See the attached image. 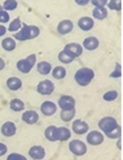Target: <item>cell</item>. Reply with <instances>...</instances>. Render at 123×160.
I'll use <instances>...</instances> for the list:
<instances>
[{
	"label": "cell",
	"instance_id": "obj_24",
	"mask_svg": "<svg viewBox=\"0 0 123 160\" xmlns=\"http://www.w3.org/2000/svg\"><path fill=\"white\" fill-rule=\"evenodd\" d=\"M52 76L57 80L64 79L67 75V70L63 66H57L51 71Z\"/></svg>",
	"mask_w": 123,
	"mask_h": 160
},
{
	"label": "cell",
	"instance_id": "obj_11",
	"mask_svg": "<svg viewBox=\"0 0 123 160\" xmlns=\"http://www.w3.org/2000/svg\"><path fill=\"white\" fill-rule=\"evenodd\" d=\"M21 119L27 125L36 124L39 120V115L36 111L27 110L23 112L21 115Z\"/></svg>",
	"mask_w": 123,
	"mask_h": 160
},
{
	"label": "cell",
	"instance_id": "obj_4",
	"mask_svg": "<svg viewBox=\"0 0 123 160\" xmlns=\"http://www.w3.org/2000/svg\"><path fill=\"white\" fill-rule=\"evenodd\" d=\"M36 55L35 53L28 55L26 58L21 59L17 62V68L20 72L23 74H28L36 63Z\"/></svg>",
	"mask_w": 123,
	"mask_h": 160
},
{
	"label": "cell",
	"instance_id": "obj_38",
	"mask_svg": "<svg viewBox=\"0 0 123 160\" xmlns=\"http://www.w3.org/2000/svg\"><path fill=\"white\" fill-rule=\"evenodd\" d=\"M7 32V28L2 24H0V37L3 36L4 35H6Z\"/></svg>",
	"mask_w": 123,
	"mask_h": 160
},
{
	"label": "cell",
	"instance_id": "obj_16",
	"mask_svg": "<svg viewBox=\"0 0 123 160\" xmlns=\"http://www.w3.org/2000/svg\"><path fill=\"white\" fill-rule=\"evenodd\" d=\"M1 133L4 137L11 138L13 137L17 133V127L15 123L11 121L5 122L1 127Z\"/></svg>",
	"mask_w": 123,
	"mask_h": 160
},
{
	"label": "cell",
	"instance_id": "obj_5",
	"mask_svg": "<svg viewBox=\"0 0 123 160\" xmlns=\"http://www.w3.org/2000/svg\"><path fill=\"white\" fill-rule=\"evenodd\" d=\"M68 148L70 152L76 156H82L87 152L86 144L81 140H72L68 144Z\"/></svg>",
	"mask_w": 123,
	"mask_h": 160
},
{
	"label": "cell",
	"instance_id": "obj_28",
	"mask_svg": "<svg viewBox=\"0 0 123 160\" xmlns=\"http://www.w3.org/2000/svg\"><path fill=\"white\" fill-rule=\"evenodd\" d=\"M22 28V23H21L20 18H16L10 22L7 30L10 32H17L20 29Z\"/></svg>",
	"mask_w": 123,
	"mask_h": 160
},
{
	"label": "cell",
	"instance_id": "obj_6",
	"mask_svg": "<svg viewBox=\"0 0 123 160\" xmlns=\"http://www.w3.org/2000/svg\"><path fill=\"white\" fill-rule=\"evenodd\" d=\"M37 92L42 96H49L53 93L55 90V85L51 80L45 79L40 81L37 85Z\"/></svg>",
	"mask_w": 123,
	"mask_h": 160
},
{
	"label": "cell",
	"instance_id": "obj_33",
	"mask_svg": "<svg viewBox=\"0 0 123 160\" xmlns=\"http://www.w3.org/2000/svg\"><path fill=\"white\" fill-rule=\"evenodd\" d=\"M10 17L7 11L2 10L0 11V23L1 24H7L10 21Z\"/></svg>",
	"mask_w": 123,
	"mask_h": 160
},
{
	"label": "cell",
	"instance_id": "obj_1",
	"mask_svg": "<svg viewBox=\"0 0 123 160\" xmlns=\"http://www.w3.org/2000/svg\"><path fill=\"white\" fill-rule=\"evenodd\" d=\"M39 35L40 28L38 26L23 24L22 28L13 35V38L17 41L24 42L36 38Z\"/></svg>",
	"mask_w": 123,
	"mask_h": 160
},
{
	"label": "cell",
	"instance_id": "obj_22",
	"mask_svg": "<svg viewBox=\"0 0 123 160\" xmlns=\"http://www.w3.org/2000/svg\"><path fill=\"white\" fill-rule=\"evenodd\" d=\"M1 45H2V49L5 51L11 52L16 49L17 42L16 40L13 38H12V37H7V38H5L2 40Z\"/></svg>",
	"mask_w": 123,
	"mask_h": 160
},
{
	"label": "cell",
	"instance_id": "obj_37",
	"mask_svg": "<svg viewBox=\"0 0 123 160\" xmlns=\"http://www.w3.org/2000/svg\"><path fill=\"white\" fill-rule=\"evenodd\" d=\"M90 2V0H75V3L78 6H81V7H84V6L88 5Z\"/></svg>",
	"mask_w": 123,
	"mask_h": 160
},
{
	"label": "cell",
	"instance_id": "obj_9",
	"mask_svg": "<svg viewBox=\"0 0 123 160\" xmlns=\"http://www.w3.org/2000/svg\"><path fill=\"white\" fill-rule=\"evenodd\" d=\"M63 50L70 53L74 58H78L83 53L82 46L79 43H77V42H70V43L66 44Z\"/></svg>",
	"mask_w": 123,
	"mask_h": 160
},
{
	"label": "cell",
	"instance_id": "obj_25",
	"mask_svg": "<svg viewBox=\"0 0 123 160\" xmlns=\"http://www.w3.org/2000/svg\"><path fill=\"white\" fill-rule=\"evenodd\" d=\"M10 108L12 111L15 112H22L25 108V104H24V101H21L19 98H14L10 101Z\"/></svg>",
	"mask_w": 123,
	"mask_h": 160
},
{
	"label": "cell",
	"instance_id": "obj_17",
	"mask_svg": "<svg viewBox=\"0 0 123 160\" xmlns=\"http://www.w3.org/2000/svg\"><path fill=\"white\" fill-rule=\"evenodd\" d=\"M100 46V41L96 37L90 36L86 38L82 42V47L89 51H93L96 50Z\"/></svg>",
	"mask_w": 123,
	"mask_h": 160
},
{
	"label": "cell",
	"instance_id": "obj_14",
	"mask_svg": "<svg viewBox=\"0 0 123 160\" xmlns=\"http://www.w3.org/2000/svg\"><path fill=\"white\" fill-rule=\"evenodd\" d=\"M28 155L34 160H42L46 157V150L41 145H34L29 149Z\"/></svg>",
	"mask_w": 123,
	"mask_h": 160
},
{
	"label": "cell",
	"instance_id": "obj_31",
	"mask_svg": "<svg viewBox=\"0 0 123 160\" xmlns=\"http://www.w3.org/2000/svg\"><path fill=\"white\" fill-rule=\"evenodd\" d=\"M108 9L115 11L121 10V0H110L107 4Z\"/></svg>",
	"mask_w": 123,
	"mask_h": 160
},
{
	"label": "cell",
	"instance_id": "obj_2",
	"mask_svg": "<svg viewBox=\"0 0 123 160\" xmlns=\"http://www.w3.org/2000/svg\"><path fill=\"white\" fill-rule=\"evenodd\" d=\"M95 77L94 71L90 68H81L76 71L74 78L76 83L81 87H86L90 85Z\"/></svg>",
	"mask_w": 123,
	"mask_h": 160
},
{
	"label": "cell",
	"instance_id": "obj_8",
	"mask_svg": "<svg viewBox=\"0 0 123 160\" xmlns=\"http://www.w3.org/2000/svg\"><path fill=\"white\" fill-rule=\"evenodd\" d=\"M71 130L75 134L83 135L88 133L90 130V126L84 120L81 119V118H77L72 122Z\"/></svg>",
	"mask_w": 123,
	"mask_h": 160
},
{
	"label": "cell",
	"instance_id": "obj_7",
	"mask_svg": "<svg viewBox=\"0 0 123 160\" xmlns=\"http://www.w3.org/2000/svg\"><path fill=\"white\" fill-rule=\"evenodd\" d=\"M86 141L92 146H98L104 141V136L102 132L99 130H92L87 133Z\"/></svg>",
	"mask_w": 123,
	"mask_h": 160
},
{
	"label": "cell",
	"instance_id": "obj_18",
	"mask_svg": "<svg viewBox=\"0 0 123 160\" xmlns=\"http://www.w3.org/2000/svg\"><path fill=\"white\" fill-rule=\"evenodd\" d=\"M71 137V132L65 127H57L56 138L57 141H66Z\"/></svg>",
	"mask_w": 123,
	"mask_h": 160
},
{
	"label": "cell",
	"instance_id": "obj_15",
	"mask_svg": "<svg viewBox=\"0 0 123 160\" xmlns=\"http://www.w3.org/2000/svg\"><path fill=\"white\" fill-rule=\"evenodd\" d=\"M78 28L83 32H89V31L92 30L94 27V20L90 17H81L78 19Z\"/></svg>",
	"mask_w": 123,
	"mask_h": 160
},
{
	"label": "cell",
	"instance_id": "obj_13",
	"mask_svg": "<svg viewBox=\"0 0 123 160\" xmlns=\"http://www.w3.org/2000/svg\"><path fill=\"white\" fill-rule=\"evenodd\" d=\"M74 28V24L71 20L64 19L60 21L57 27V31L61 35H65L71 33Z\"/></svg>",
	"mask_w": 123,
	"mask_h": 160
},
{
	"label": "cell",
	"instance_id": "obj_32",
	"mask_svg": "<svg viewBox=\"0 0 123 160\" xmlns=\"http://www.w3.org/2000/svg\"><path fill=\"white\" fill-rule=\"evenodd\" d=\"M111 78H118L121 76V65L118 62H115V69L113 72L109 75Z\"/></svg>",
	"mask_w": 123,
	"mask_h": 160
},
{
	"label": "cell",
	"instance_id": "obj_3",
	"mask_svg": "<svg viewBox=\"0 0 123 160\" xmlns=\"http://www.w3.org/2000/svg\"><path fill=\"white\" fill-rule=\"evenodd\" d=\"M119 126L118 123V121L116 118L112 116H105L100 119L98 122V127L99 129L101 130L103 133L105 134L107 137L109 133H111L113 130H115L117 127Z\"/></svg>",
	"mask_w": 123,
	"mask_h": 160
},
{
	"label": "cell",
	"instance_id": "obj_29",
	"mask_svg": "<svg viewBox=\"0 0 123 160\" xmlns=\"http://www.w3.org/2000/svg\"><path fill=\"white\" fill-rule=\"evenodd\" d=\"M18 2L17 0H5L2 4V8L6 11H13L17 8Z\"/></svg>",
	"mask_w": 123,
	"mask_h": 160
},
{
	"label": "cell",
	"instance_id": "obj_39",
	"mask_svg": "<svg viewBox=\"0 0 123 160\" xmlns=\"http://www.w3.org/2000/svg\"><path fill=\"white\" fill-rule=\"evenodd\" d=\"M6 67V62L2 58H0V71L3 70L4 68Z\"/></svg>",
	"mask_w": 123,
	"mask_h": 160
},
{
	"label": "cell",
	"instance_id": "obj_20",
	"mask_svg": "<svg viewBox=\"0 0 123 160\" xmlns=\"http://www.w3.org/2000/svg\"><path fill=\"white\" fill-rule=\"evenodd\" d=\"M52 65L48 61H40L37 64V72L42 75H47L51 72Z\"/></svg>",
	"mask_w": 123,
	"mask_h": 160
},
{
	"label": "cell",
	"instance_id": "obj_26",
	"mask_svg": "<svg viewBox=\"0 0 123 160\" xmlns=\"http://www.w3.org/2000/svg\"><path fill=\"white\" fill-rule=\"evenodd\" d=\"M56 126L51 125L49 126L46 128L45 131H44V136L45 138L48 140L49 141H51V142H55L57 141L56 138V130H57Z\"/></svg>",
	"mask_w": 123,
	"mask_h": 160
},
{
	"label": "cell",
	"instance_id": "obj_35",
	"mask_svg": "<svg viewBox=\"0 0 123 160\" xmlns=\"http://www.w3.org/2000/svg\"><path fill=\"white\" fill-rule=\"evenodd\" d=\"M108 0H90L92 5L95 7H105L107 6Z\"/></svg>",
	"mask_w": 123,
	"mask_h": 160
},
{
	"label": "cell",
	"instance_id": "obj_21",
	"mask_svg": "<svg viewBox=\"0 0 123 160\" xmlns=\"http://www.w3.org/2000/svg\"><path fill=\"white\" fill-rule=\"evenodd\" d=\"M93 18L98 21H104L108 16V11L105 7H95L93 10Z\"/></svg>",
	"mask_w": 123,
	"mask_h": 160
},
{
	"label": "cell",
	"instance_id": "obj_30",
	"mask_svg": "<svg viewBox=\"0 0 123 160\" xmlns=\"http://www.w3.org/2000/svg\"><path fill=\"white\" fill-rule=\"evenodd\" d=\"M118 93L116 90H108V91L105 92L103 95V99L104 101H107V102H111V101H115L118 98Z\"/></svg>",
	"mask_w": 123,
	"mask_h": 160
},
{
	"label": "cell",
	"instance_id": "obj_40",
	"mask_svg": "<svg viewBox=\"0 0 123 160\" xmlns=\"http://www.w3.org/2000/svg\"><path fill=\"white\" fill-rule=\"evenodd\" d=\"M3 10V8H2V6L0 5V11H1V10Z\"/></svg>",
	"mask_w": 123,
	"mask_h": 160
},
{
	"label": "cell",
	"instance_id": "obj_36",
	"mask_svg": "<svg viewBox=\"0 0 123 160\" xmlns=\"http://www.w3.org/2000/svg\"><path fill=\"white\" fill-rule=\"evenodd\" d=\"M8 152V148L3 143L0 142V157L3 156Z\"/></svg>",
	"mask_w": 123,
	"mask_h": 160
},
{
	"label": "cell",
	"instance_id": "obj_12",
	"mask_svg": "<svg viewBox=\"0 0 123 160\" xmlns=\"http://www.w3.org/2000/svg\"><path fill=\"white\" fill-rule=\"evenodd\" d=\"M40 111L45 116H52L57 111V105L53 101H46L40 106Z\"/></svg>",
	"mask_w": 123,
	"mask_h": 160
},
{
	"label": "cell",
	"instance_id": "obj_23",
	"mask_svg": "<svg viewBox=\"0 0 123 160\" xmlns=\"http://www.w3.org/2000/svg\"><path fill=\"white\" fill-rule=\"evenodd\" d=\"M76 115V109L75 108L71 109H66V110H61L60 116L61 120L64 122H69L75 118Z\"/></svg>",
	"mask_w": 123,
	"mask_h": 160
},
{
	"label": "cell",
	"instance_id": "obj_10",
	"mask_svg": "<svg viewBox=\"0 0 123 160\" xmlns=\"http://www.w3.org/2000/svg\"><path fill=\"white\" fill-rule=\"evenodd\" d=\"M76 101L72 96L70 95H63L58 100V106L61 110L71 109L75 108Z\"/></svg>",
	"mask_w": 123,
	"mask_h": 160
},
{
	"label": "cell",
	"instance_id": "obj_34",
	"mask_svg": "<svg viewBox=\"0 0 123 160\" xmlns=\"http://www.w3.org/2000/svg\"><path fill=\"white\" fill-rule=\"evenodd\" d=\"M7 160H27L24 155H21V154L17 153V152H13V153L10 154L7 156Z\"/></svg>",
	"mask_w": 123,
	"mask_h": 160
},
{
	"label": "cell",
	"instance_id": "obj_19",
	"mask_svg": "<svg viewBox=\"0 0 123 160\" xmlns=\"http://www.w3.org/2000/svg\"><path fill=\"white\" fill-rule=\"evenodd\" d=\"M6 84L9 90H12V91H17L22 87L23 82L21 78L13 76L7 78Z\"/></svg>",
	"mask_w": 123,
	"mask_h": 160
},
{
	"label": "cell",
	"instance_id": "obj_27",
	"mask_svg": "<svg viewBox=\"0 0 123 160\" xmlns=\"http://www.w3.org/2000/svg\"><path fill=\"white\" fill-rule=\"evenodd\" d=\"M75 58H74L70 53H68L64 50H62L59 53H58V60H59L60 62H61L62 64H71V63L73 62V61H75Z\"/></svg>",
	"mask_w": 123,
	"mask_h": 160
}]
</instances>
